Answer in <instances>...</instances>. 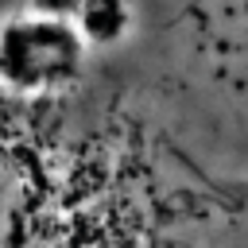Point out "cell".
<instances>
[{
  "mask_svg": "<svg viewBox=\"0 0 248 248\" xmlns=\"http://www.w3.org/2000/svg\"><path fill=\"white\" fill-rule=\"evenodd\" d=\"M0 248H248V136L170 62L0 58Z\"/></svg>",
  "mask_w": 248,
  "mask_h": 248,
  "instance_id": "6da1fadb",
  "label": "cell"
},
{
  "mask_svg": "<svg viewBox=\"0 0 248 248\" xmlns=\"http://www.w3.org/2000/svg\"><path fill=\"white\" fill-rule=\"evenodd\" d=\"M217 89L248 128V0H190Z\"/></svg>",
  "mask_w": 248,
  "mask_h": 248,
  "instance_id": "7a4b0ae2",
  "label": "cell"
}]
</instances>
